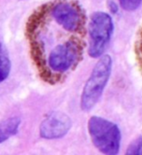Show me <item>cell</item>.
<instances>
[{
  "label": "cell",
  "mask_w": 142,
  "mask_h": 155,
  "mask_svg": "<svg viewBox=\"0 0 142 155\" xmlns=\"http://www.w3.org/2000/svg\"><path fill=\"white\" fill-rule=\"evenodd\" d=\"M86 14L73 0H55L38 6L28 17L26 35L40 78L63 82L83 58Z\"/></svg>",
  "instance_id": "obj_1"
},
{
  "label": "cell",
  "mask_w": 142,
  "mask_h": 155,
  "mask_svg": "<svg viewBox=\"0 0 142 155\" xmlns=\"http://www.w3.org/2000/svg\"><path fill=\"white\" fill-rule=\"evenodd\" d=\"M111 70V57L109 55H103L95 65L83 89L80 102L83 111H90L98 104L109 82Z\"/></svg>",
  "instance_id": "obj_2"
},
{
  "label": "cell",
  "mask_w": 142,
  "mask_h": 155,
  "mask_svg": "<svg viewBox=\"0 0 142 155\" xmlns=\"http://www.w3.org/2000/svg\"><path fill=\"white\" fill-rule=\"evenodd\" d=\"M88 128L92 143L102 153L115 155L119 153L121 134L117 124L107 119L92 116Z\"/></svg>",
  "instance_id": "obj_3"
},
{
  "label": "cell",
  "mask_w": 142,
  "mask_h": 155,
  "mask_svg": "<svg viewBox=\"0 0 142 155\" xmlns=\"http://www.w3.org/2000/svg\"><path fill=\"white\" fill-rule=\"evenodd\" d=\"M113 30V21L109 14L96 12L92 15L88 25V54L91 57L98 58L102 56L110 41Z\"/></svg>",
  "instance_id": "obj_4"
},
{
  "label": "cell",
  "mask_w": 142,
  "mask_h": 155,
  "mask_svg": "<svg viewBox=\"0 0 142 155\" xmlns=\"http://www.w3.org/2000/svg\"><path fill=\"white\" fill-rule=\"evenodd\" d=\"M71 124V120L67 114L61 112H54L40 124V136L47 140L62 138L68 133Z\"/></svg>",
  "instance_id": "obj_5"
},
{
  "label": "cell",
  "mask_w": 142,
  "mask_h": 155,
  "mask_svg": "<svg viewBox=\"0 0 142 155\" xmlns=\"http://www.w3.org/2000/svg\"><path fill=\"white\" fill-rule=\"evenodd\" d=\"M20 123V119L17 117L8 118L0 122V143H4L18 132Z\"/></svg>",
  "instance_id": "obj_6"
},
{
  "label": "cell",
  "mask_w": 142,
  "mask_h": 155,
  "mask_svg": "<svg viewBox=\"0 0 142 155\" xmlns=\"http://www.w3.org/2000/svg\"><path fill=\"white\" fill-rule=\"evenodd\" d=\"M11 69L10 59L5 47L0 43V83L5 81L9 75Z\"/></svg>",
  "instance_id": "obj_7"
},
{
  "label": "cell",
  "mask_w": 142,
  "mask_h": 155,
  "mask_svg": "<svg viewBox=\"0 0 142 155\" xmlns=\"http://www.w3.org/2000/svg\"><path fill=\"white\" fill-rule=\"evenodd\" d=\"M135 53L139 67L140 68L142 72V24L137 35V41L135 44Z\"/></svg>",
  "instance_id": "obj_8"
},
{
  "label": "cell",
  "mask_w": 142,
  "mask_h": 155,
  "mask_svg": "<svg viewBox=\"0 0 142 155\" xmlns=\"http://www.w3.org/2000/svg\"><path fill=\"white\" fill-rule=\"evenodd\" d=\"M126 153L130 155H142V136L137 138L130 143Z\"/></svg>",
  "instance_id": "obj_9"
},
{
  "label": "cell",
  "mask_w": 142,
  "mask_h": 155,
  "mask_svg": "<svg viewBox=\"0 0 142 155\" xmlns=\"http://www.w3.org/2000/svg\"><path fill=\"white\" fill-rule=\"evenodd\" d=\"M121 7L127 11H134L140 7L142 0H119Z\"/></svg>",
  "instance_id": "obj_10"
},
{
  "label": "cell",
  "mask_w": 142,
  "mask_h": 155,
  "mask_svg": "<svg viewBox=\"0 0 142 155\" xmlns=\"http://www.w3.org/2000/svg\"><path fill=\"white\" fill-rule=\"evenodd\" d=\"M108 6H109V10H110L112 13H117V12H118L119 7H118L117 4H116L115 2H113V1H111V0H109V3H108Z\"/></svg>",
  "instance_id": "obj_11"
}]
</instances>
